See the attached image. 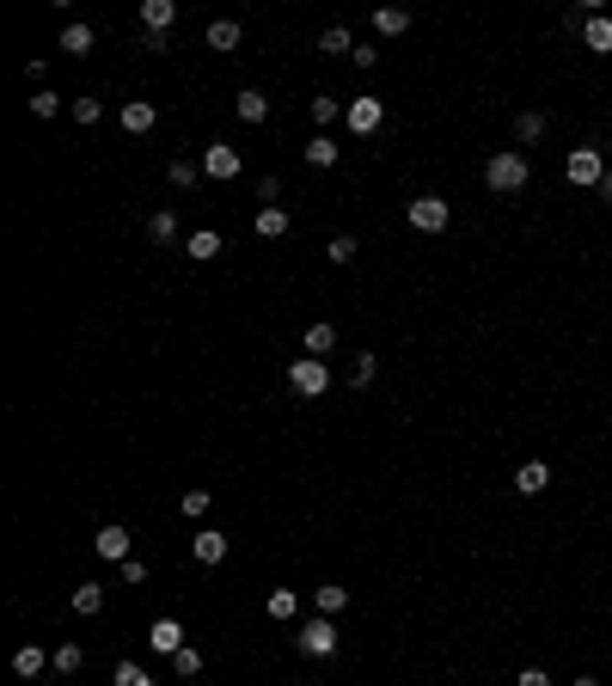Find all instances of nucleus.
Listing matches in <instances>:
<instances>
[{"label":"nucleus","instance_id":"obj_15","mask_svg":"<svg viewBox=\"0 0 612 686\" xmlns=\"http://www.w3.org/2000/svg\"><path fill=\"white\" fill-rule=\"evenodd\" d=\"M545 485H551V466L545 460H527L521 472H514V490H521V497H539Z\"/></svg>","mask_w":612,"mask_h":686},{"label":"nucleus","instance_id":"obj_37","mask_svg":"<svg viewBox=\"0 0 612 686\" xmlns=\"http://www.w3.org/2000/svg\"><path fill=\"white\" fill-rule=\"evenodd\" d=\"M184 515H190V521H203V515H208V490H184Z\"/></svg>","mask_w":612,"mask_h":686},{"label":"nucleus","instance_id":"obj_2","mask_svg":"<svg viewBox=\"0 0 612 686\" xmlns=\"http://www.w3.org/2000/svg\"><path fill=\"white\" fill-rule=\"evenodd\" d=\"M288 392H294V399H325V392H331V368L319 362V356L288 362Z\"/></svg>","mask_w":612,"mask_h":686},{"label":"nucleus","instance_id":"obj_4","mask_svg":"<svg viewBox=\"0 0 612 686\" xmlns=\"http://www.w3.org/2000/svg\"><path fill=\"white\" fill-rule=\"evenodd\" d=\"M294 644H301V656H319V662H325V656H337V626H331L325 613H312V619L294 631Z\"/></svg>","mask_w":612,"mask_h":686},{"label":"nucleus","instance_id":"obj_30","mask_svg":"<svg viewBox=\"0 0 612 686\" xmlns=\"http://www.w3.org/2000/svg\"><path fill=\"white\" fill-rule=\"evenodd\" d=\"M306 166H337V142H331V135H312V142H306Z\"/></svg>","mask_w":612,"mask_h":686},{"label":"nucleus","instance_id":"obj_29","mask_svg":"<svg viewBox=\"0 0 612 686\" xmlns=\"http://www.w3.org/2000/svg\"><path fill=\"white\" fill-rule=\"evenodd\" d=\"M319 49H325V56H355V38H349L343 25H331L325 38H319Z\"/></svg>","mask_w":612,"mask_h":686},{"label":"nucleus","instance_id":"obj_14","mask_svg":"<svg viewBox=\"0 0 612 686\" xmlns=\"http://www.w3.org/2000/svg\"><path fill=\"white\" fill-rule=\"evenodd\" d=\"M545 129H551V117H545V111H521V117H514V142H521V147H533V142H545Z\"/></svg>","mask_w":612,"mask_h":686},{"label":"nucleus","instance_id":"obj_12","mask_svg":"<svg viewBox=\"0 0 612 686\" xmlns=\"http://www.w3.org/2000/svg\"><path fill=\"white\" fill-rule=\"evenodd\" d=\"M221 233H215V227H196V233H190V240H184V252H190V258H196V263H215V258H221Z\"/></svg>","mask_w":612,"mask_h":686},{"label":"nucleus","instance_id":"obj_28","mask_svg":"<svg viewBox=\"0 0 612 686\" xmlns=\"http://www.w3.org/2000/svg\"><path fill=\"white\" fill-rule=\"evenodd\" d=\"M68 606H74V613H99V606H104V588H99V583H80L74 595H68Z\"/></svg>","mask_w":612,"mask_h":686},{"label":"nucleus","instance_id":"obj_36","mask_svg":"<svg viewBox=\"0 0 612 686\" xmlns=\"http://www.w3.org/2000/svg\"><path fill=\"white\" fill-rule=\"evenodd\" d=\"M306 111H312V123H331V117H337V111H343V104L331 99V92H319V99L306 104Z\"/></svg>","mask_w":612,"mask_h":686},{"label":"nucleus","instance_id":"obj_10","mask_svg":"<svg viewBox=\"0 0 612 686\" xmlns=\"http://www.w3.org/2000/svg\"><path fill=\"white\" fill-rule=\"evenodd\" d=\"M582 43H588V56H612V19L607 13H588V19H582Z\"/></svg>","mask_w":612,"mask_h":686},{"label":"nucleus","instance_id":"obj_34","mask_svg":"<svg viewBox=\"0 0 612 686\" xmlns=\"http://www.w3.org/2000/svg\"><path fill=\"white\" fill-rule=\"evenodd\" d=\"M165 178L178 184V190H190V184L203 178V166H190V160H172V166H165Z\"/></svg>","mask_w":612,"mask_h":686},{"label":"nucleus","instance_id":"obj_16","mask_svg":"<svg viewBox=\"0 0 612 686\" xmlns=\"http://www.w3.org/2000/svg\"><path fill=\"white\" fill-rule=\"evenodd\" d=\"M301 349H306V356H319V362H325L331 349H337V325H306Z\"/></svg>","mask_w":612,"mask_h":686},{"label":"nucleus","instance_id":"obj_43","mask_svg":"<svg viewBox=\"0 0 612 686\" xmlns=\"http://www.w3.org/2000/svg\"><path fill=\"white\" fill-rule=\"evenodd\" d=\"M514 686H551V674H545V668H521V681H514Z\"/></svg>","mask_w":612,"mask_h":686},{"label":"nucleus","instance_id":"obj_31","mask_svg":"<svg viewBox=\"0 0 612 686\" xmlns=\"http://www.w3.org/2000/svg\"><path fill=\"white\" fill-rule=\"evenodd\" d=\"M172 668H178V681H196V674H203V649H190V644H184L178 656H172Z\"/></svg>","mask_w":612,"mask_h":686},{"label":"nucleus","instance_id":"obj_27","mask_svg":"<svg viewBox=\"0 0 612 686\" xmlns=\"http://www.w3.org/2000/svg\"><path fill=\"white\" fill-rule=\"evenodd\" d=\"M80 662H86V649H80V644L49 649V668H56V674H80Z\"/></svg>","mask_w":612,"mask_h":686},{"label":"nucleus","instance_id":"obj_33","mask_svg":"<svg viewBox=\"0 0 612 686\" xmlns=\"http://www.w3.org/2000/svg\"><path fill=\"white\" fill-rule=\"evenodd\" d=\"M111 686H153V674H147V668H135V662H117Z\"/></svg>","mask_w":612,"mask_h":686},{"label":"nucleus","instance_id":"obj_25","mask_svg":"<svg viewBox=\"0 0 612 686\" xmlns=\"http://www.w3.org/2000/svg\"><path fill=\"white\" fill-rule=\"evenodd\" d=\"M147 240L172 245V240H178V215H172V209H153V215H147Z\"/></svg>","mask_w":612,"mask_h":686},{"label":"nucleus","instance_id":"obj_45","mask_svg":"<svg viewBox=\"0 0 612 686\" xmlns=\"http://www.w3.org/2000/svg\"><path fill=\"white\" fill-rule=\"evenodd\" d=\"M575 686H600V681H594V674H575Z\"/></svg>","mask_w":612,"mask_h":686},{"label":"nucleus","instance_id":"obj_35","mask_svg":"<svg viewBox=\"0 0 612 686\" xmlns=\"http://www.w3.org/2000/svg\"><path fill=\"white\" fill-rule=\"evenodd\" d=\"M68 117H74V123H86V129H92V123L104 117V104H99V99H74V104H68Z\"/></svg>","mask_w":612,"mask_h":686},{"label":"nucleus","instance_id":"obj_40","mask_svg":"<svg viewBox=\"0 0 612 686\" xmlns=\"http://www.w3.org/2000/svg\"><path fill=\"white\" fill-rule=\"evenodd\" d=\"M349 381H355V386L374 381V356H355V362H349Z\"/></svg>","mask_w":612,"mask_h":686},{"label":"nucleus","instance_id":"obj_26","mask_svg":"<svg viewBox=\"0 0 612 686\" xmlns=\"http://www.w3.org/2000/svg\"><path fill=\"white\" fill-rule=\"evenodd\" d=\"M258 233H264V240H282V233H288V209H282V202L258 209Z\"/></svg>","mask_w":612,"mask_h":686},{"label":"nucleus","instance_id":"obj_21","mask_svg":"<svg viewBox=\"0 0 612 686\" xmlns=\"http://www.w3.org/2000/svg\"><path fill=\"white\" fill-rule=\"evenodd\" d=\"M61 49H68V56H92V49H99V31H92V25H68V31H61Z\"/></svg>","mask_w":612,"mask_h":686},{"label":"nucleus","instance_id":"obj_22","mask_svg":"<svg viewBox=\"0 0 612 686\" xmlns=\"http://www.w3.org/2000/svg\"><path fill=\"white\" fill-rule=\"evenodd\" d=\"M172 19H178V6H172V0H142V25H147V31H160V38H165V25H172Z\"/></svg>","mask_w":612,"mask_h":686},{"label":"nucleus","instance_id":"obj_8","mask_svg":"<svg viewBox=\"0 0 612 686\" xmlns=\"http://www.w3.org/2000/svg\"><path fill=\"white\" fill-rule=\"evenodd\" d=\"M92 545H99V558H111V564H122V558H135V552H129V527H122V521H104V527H99V540H92Z\"/></svg>","mask_w":612,"mask_h":686},{"label":"nucleus","instance_id":"obj_1","mask_svg":"<svg viewBox=\"0 0 612 686\" xmlns=\"http://www.w3.org/2000/svg\"><path fill=\"white\" fill-rule=\"evenodd\" d=\"M527 178H533V160L521 154V147H502V154H490L484 184L496 190V197H514V190H527Z\"/></svg>","mask_w":612,"mask_h":686},{"label":"nucleus","instance_id":"obj_39","mask_svg":"<svg viewBox=\"0 0 612 686\" xmlns=\"http://www.w3.org/2000/svg\"><path fill=\"white\" fill-rule=\"evenodd\" d=\"M56 111H61V99H56V92H43V86H37V99H31V117H56Z\"/></svg>","mask_w":612,"mask_h":686},{"label":"nucleus","instance_id":"obj_3","mask_svg":"<svg viewBox=\"0 0 612 686\" xmlns=\"http://www.w3.org/2000/svg\"><path fill=\"white\" fill-rule=\"evenodd\" d=\"M612 166L600 147H570V160H564V178L575 184V190H600V178H607Z\"/></svg>","mask_w":612,"mask_h":686},{"label":"nucleus","instance_id":"obj_41","mask_svg":"<svg viewBox=\"0 0 612 686\" xmlns=\"http://www.w3.org/2000/svg\"><path fill=\"white\" fill-rule=\"evenodd\" d=\"M349 61H355V68H374V61H380V43H355V56Z\"/></svg>","mask_w":612,"mask_h":686},{"label":"nucleus","instance_id":"obj_19","mask_svg":"<svg viewBox=\"0 0 612 686\" xmlns=\"http://www.w3.org/2000/svg\"><path fill=\"white\" fill-rule=\"evenodd\" d=\"M239 43H245V31H239L233 19H215V25H208V49H221V56H233Z\"/></svg>","mask_w":612,"mask_h":686},{"label":"nucleus","instance_id":"obj_7","mask_svg":"<svg viewBox=\"0 0 612 686\" xmlns=\"http://www.w3.org/2000/svg\"><path fill=\"white\" fill-rule=\"evenodd\" d=\"M343 123L355 129V135H374V129L386 123V104H380V99H349L343 104Z\"/></svg>","mask_w":612,"mask_h":686},{"label":"nucleus","instance_id":"obj_9","mask_svg":"<svg viewBox=\"0 0 612 686\" xmlns=\"http://www.w3.org/2000/svg\"><path fill=\"white\" fill-rule=\"evenodd\" d=\"M117 123L129 129V135H153V123H160V111H153L147 99H129V104L117 111Z\"/></svg>","mask_w":612,"mask_h":686},{"label":"nucleus","instance_id":"obj_11","mask_svg":"<svg viewBox=\"0 0 612 686\" xmlns=\"http://www.w3.org/2000/svg\"><path fill=\"white\" fill-rule=\"evenodd\" d=\"M190 552H196V564H221L227 558V533L221 527H203V533L190 540Z\"/></svg>","mask_w":612,"mask_h":686},{"label":"nucleus","instance_id":"obj_5","mask_svg":"<svg viewBox=\"0 0 612 686\" xmlns=\"http://www.w3.org/2000/svg\"><path fill=\"white\" fill-rule=\"evenodd\" d=\"M405 221L417 227V233H441V227L453 221V209H448V197H410Z\"/></svg>","mask_w":612,"mask_h":686},{"label":"nucleus","instance_id":"obj_23","mask_svg":"<svg viewBox=\"0 0 612 686\" xmlns=\"http://www.w3.org/2000/svg\"><path fill=\"white\" fill-rule=\"evenodd\" d=\"M233 111H239L245 123H264V117H269V99H264V92H258V86H245L239 99H233Z\"/></svg>","mask_w":612,"mask_h":686},{"label":"nucleus","instance_id":"obj_18","mask_svg":"<svg viewBox=\"0 0 612 686\" xmlns=\"http://www.w3.org/2000/svg\"><path fill=\"white\" fill-rule=\"evenodd\" d=\"M264 613H269V619H282V626H288V619H301V595H294V588H269Z\"/></svg>","mask_w":612,"mask_h":686},{"label":"nucleus","instance_id":"obj_13","mask_svg":"<svg viewBox=\"0 0 612 686\" xmlns=\"http://www.w3.org/2000/svg\"><path fill=\"white\" fill-rule=\"evenodd\" d=\"M147 644L160 649V656H178V649H184V626H178V619H153V631H147Z\"/></svg>","mask_w":612,"mask_h":686},{"label":"nucleus","instance_id":"obj_44","mask_svg":"<svg viewBox=\"0 0 612 686\" xmlns=\"http://www.w3.org/2000/svg\"><path fill=\"white\" fill-rule=\"evenodd\" d=\"M600 202H612V172H607V178H600Z\"/></svg>","mask_w":612,"mask_h":686},{"label":"nucleus","instance_id":"obj_24","mask_svg":"<svg viewBox=\"0 0 612 686\" xmlns=\"http://www.w3.org/2000/svg\"><path fill=\"white\" fill-rule=\"evenodd\" d=\"M312 606H319V613H325V619H337V613H343V606H349V588H337V583L312 588Z\"/></svg>","mask_w":612,"mask_h":686},{"label":"nucleus","instance_id":"obj_20","mask_svg":"<svg viewBox=\"0 0 612 686\" xmlns=\"http://www.w3.org/2000/svg\"><path fill=\"white\" fill-rule=\"evenodd\" d=\"M43 668H49V656H43L37 644H25V649H13V674H19V681H37Z\"/></svg>","mask_w":612,"mask_h":686},{"label":"nucleus","instance_id":"obj_42","mask_svg":"<svg viewBox=\"0 0 612 686\" xmlns=\"http://www.w3.org/2000/svg\"><path fill=\"white\" fill-rule=\"evenodd\" d=\"M258 197H264V209H269V202H282V184H276V178H258Z\"/></svg>","mask_w":612,"mask_h":686},{"label":"nucleus","instance_id":"obj_17","mask_svg":"<svg viewBox=\"0 0 612 686\" xmlns=\"http://www.w3.org/2000/svg\"><path fill=\"white\" fill-rule=\"evenodd\" d=\"M374 31H380V38H405L410 13H405V6H374Z\"/></svg>","mask_w":612,"mask_h":686},{"label":"nucleus","instance_id":"obj_6","mask_svg":"<svg viewBox=\"0 0 612 686\" xmlns=\"http://www.w3.org/2000/svg\"><path fill=\"white\" fill-rule=\"evenodd\" d=\"M239 147H227V142H208L203 147V178H215V184H233L239 178Z\"/></svg>","mask_w":612,"mask_h":686},{"label":"nucleus","instance_id":"obj_32","mask_svg":"<svg viewBox=\"0 0 612 686\" xmlns=\"http://www.w3.org/2000/svg\"><path fill=\"white\" fill-rule=\"evenodd\" d=\"M325 252H331V263H355V252H362V240H355V233H337V240H331Z\"/></svg>","mask_w":612,"mask_h":686},{"label":"nucleus","instance_id":"obj_38","mask_svg":"<svg viewBox=\"0 0 612 686\" xmlns=\"http://www.w3.org/2000/svg\"><path fill=\"white\" fill-rule=\"evenodd\" d=\"M117 570H122V583H129V588H142V583H147V564H142V558H122Z\"/></svg>","mask_w":612,"mask_h":686}]
</instances>
